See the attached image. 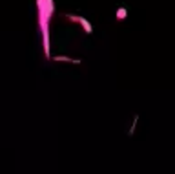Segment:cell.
I'll use <instances>...</instances> for the list:
<instances>
[{
  "label": "cell",
  "instance_id": "1",
  "mask_svg": "<svg viewBox=\"0 0 175 174\" xmlns=\"http://www.w3.org/2000/svg\"><path fill=\"white\" fill-rule=\"evenodd\" d=\"M37 8H39V24L44 39V53L46 57H49V19L55 11V4L53 0H37Z\"/></svg>",
  "mask_w": 175,
  "mask_h": 174
},
{
  "label": "cell",
  "instance_id": "3",
  "mask_svg": "<svg viewBox=\"0 0 175 174\" xmlns=\"http://www.w3.org/2000/svg\"><path fill=\"white\" fill-rule=\"evenodd\" d=\"M55 61H64V63H75V64H80V61H79V59H69V57H64V55L55 57Z\"/></svg>",
  "mask_w": 175,
  "mask_h": 174
},
{
  "label": "cell",
  "instance_id": "4",
  "mask_svg": "<svg viewBox=\"0 0 175 174\" xmlns=\"http://www.w3.org/2000/svg\"><path fill=\"white\" fill-rule=\"evenodd\" d=\"M117 17H119V19H124V17H126V9H119Z\"/></svg>",
  "mask_w": 175,
  "mask_h": 174
},
{
  "label": "cell",
  "instance_id": "2",
  "mask_svg": "<svg viewBox=\"0 0 175 174\" xmlns=\"http://www.w3.org/2000/svg\"><path fill=\"white\" fill-rule=\"evenodd\" d=\"M66 17H68V19H69L71 22H79V24H82V28H84V30H86L88 33H91V24L86 20L84 17H75V15H66Z\"/></svg>",
  "mask_w": 175,
  "mask_h": 174
}]
</instances>
